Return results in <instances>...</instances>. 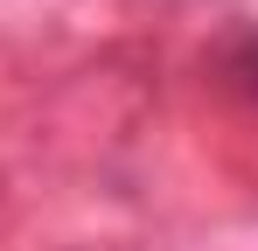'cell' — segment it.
<instances>
[{
	"label": "cell",
	"instance_id": "6da1fadb",
	"mask_svg": "<svg viewBox=\"0 0 258 251\" xmlns=\"http://www.w3.org/2000/svg\"><path fill=\"white\" fill-rule=\"evenodd\" d=\"M223 77H230V91L244 105H258V28H244V35L223 49Z\"/></svg>",
	"mask_w": 258,
	"mask_h": 251
}]
</instances>
